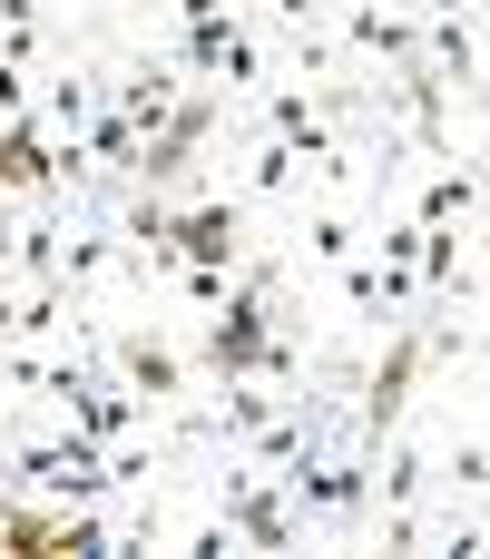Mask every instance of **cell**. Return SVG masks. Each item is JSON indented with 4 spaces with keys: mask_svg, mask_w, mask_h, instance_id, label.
<instances>
[{
    "mask_svg": "<svg viewBox=\"0 0 490 559\" xmlns=\"http://www.w3.org/2000/svg\"><path fill=\"white\" fill-rule=\"evenodd\" d=\"M167 246H177V265H216V275H236V265H246V197L167 206Z\"/></svg>",
    "mask_w": 490,
    "mask_h": 559,
    "instance_id": "1",
    "label": "cell"
},
{
    "mask_svg": "<svg viewBox=\"0 0 490 559\" xmlns=\"http://www.w3.org/2000/svg\"><path fill=\"white\" fill-rule=\"evenodd\" d=\"M246 187H255V197H304V147H285V138H255V157H246Z\"/></svg>",
    "mask_w": 490,
    "mask_h": 559,
    "instance_id": "13",
    "label": "cell"
},
{
    "mask_svg": "<svg viewBox=\"0 0 490 559\" xmlns=\"http://www.w3.org/2000/svg\"><path fill=\"white\" fill-rule=\"evenodd\" d=\"M20 108H29V69H20V59H0V118H20Z\"/></svg>",
    "mask_w": 490,
    "mask_h": 559,
    "instance_id": "17",
    "label": "cell"
},
{
    "mask_svg": "<svg viewBox=\"0 0 490 559\" xmlns=\"http://www.w3.org/2000/svg\"><path fill=\"white\" fill-rule=\"evenodd\" d=\"M452 491H462V521H471V501L490 491V452H481V432H462V442H452Z\"/></svg>",
    "mask_w": 490,
    "mask_h": 559,
    "instance_id": "16",
    "label": "cell"
},
{
    "mask_svg": "<svg viewBox=\"0 0 490 559\" xmlns=\"http://www.w3.org/2000/svg\"><path fill=\"white\" fill-rule=\"evenodd\" d=\"M422 354H432V344H422V324H393L383 364L363 373V413H354V423H363V442H383V432L403 423V403H413V383H422Z\"/></svg>",
    "mask_w": 490,
    "mask_h": 559,
    "instance_id": "4",
    "label": "cell"
},
{
    "mask_svg": "<svg viewBox=\"0 0 490 559\" xmlns=\"http://www.w3.org/2000/svg\"><path fill=\"white\" fill-rule=\"evenodd\" d=\"M108 108H118V118L138 128V147H147V138H157V128L177 118V69H167V59H138V69H128V79L108 88Z\"/></svg>",
    "mask_w": 490,
    "mask_h": 559,
    "instance_id": "7",
    "label": "cell"
},
{
    "mask_svg": "<svg viewBox=\"0 0 490 559\" xmlns=\"http://www.w3.org/2000/svg\"><path fill=\"white\" fill-rule=\"evenodd\" d=\"M422 59L471 98V88H481V29H471V10H432V20H422Z\"/></svg>",
    "mask_w": 490,
    "mask_h": 559,
    "instance_id": "8",
    "label": "cell"
},
{
    "mask_svg": "<svg viewBox=\"0 0 490 559\" xmlns=\"http://www.w3.org/2000/svg\"><path fill=\"white\" fill-rule=\"evenodd\" d=\"M0 559H49V501H0Z\"/></svg>",
    "mask_w": 490,
    "mask_h": 559,
    "instance_id": "15",
    "label": "cell"
},
{
    "mask_svg": "<svg viewBox=\"0 0 490 559\" xmlns=\"http://www.w3.org/2000/svg\"><path fill=\"white\" fill-rule=\"evenodd\" d=\"M275 403H285V393H265L255 373H226V383H216V413H206V442H255V432L275 423Z\"/></svg>",
    "mask_w": 490,
    "mask_h": 559,
    "instance_id": "10",
    "label": "cell"
},
{
    "mask_svg": "<svg viewBox=\"0 0 490 559\" xmlns=\"http://www.w3.org/2000/svg\"><path fill=\"white\" fill-rule=\"evenodd\" d=\"M88 108H98V79H79V69L39 88V128H59V138H79V128H88Z\"/></svg>",
    "mask_w": 490,
    "mask_h": 559,
    "instance_id": "14",
    "label": "cell"
},
{
    "mask_svg": "<svg viewBox=\"0 0 490 559\" xmlns=\"http://www.w3.org/2000/svg\"><path fill=\"white\" fill-rule=\"evenodd\" d=\"M10 334H20V295L0 285V344H10Z\"/></svg>",
    "mask_w": 490,
    "mask_h": 559,
    "instance_id": "18",
    "label": "cell"
},
{
    "mask_svg": "<svg viewBox=\"0 0 490 559\" xmlns=\"http://www.w3.org/2000/svg\"><path fill=\"white\" fill-rule=\"evenodd\" d=\"M216 98H226V88H196V98H177V118H167V128L138 147V167H128V177H138V187H157V197H167L177 177H196V147L216 138Z\"/></svg>",
    "mask_w": 490,
    "mask_h": 559,
    "instance_id": "3",
    "label": "cell"
},
{
    "mask_svg": "<svg viewBox=\"0 0 490 559\" xmlns=\"http://www.w3.org/2000/svg\"><path fill=\"white\" fill-rule=\"evenodd\" d=\"M471 206H481V167L471 157H432V187H422L413 226H471Z\"/></svg>",
    "mask_w": 490,
    "mask_h": 559,
    "instance_id": "11",
    "label": "cell"
},
{
    "mask_svg": "<svg viewBox=\"0 0 490 559\" xmlns=\"http://www.w3.org/2000/svg\"><path fill=\"white\" fill-rule=\"evenodd\" d=\"M334 29H344L354 59H383V69L422 59V20H413L403 0H334Z\"/></svg>",
    "mask_w": 490,
    "mask_h": 559,
    "instance_id": "6",
    "label": "cell"
},
{
    "mask_svg": "<svg viewBox=\"0 0 490 559\" xmlns=\"http://www.w3.org/2000/svg\"><path fill=\"white\" fill-rule=\"evenodd\" d=\"M216 521L246 550H295V511H285V481L275 472H216Z\"/></svg>",
    "mask_w": 490,
    "mask_h": 559,
    "instance_id": "2",
    "label": "cell"
},
{
    "mask_svg": "<svg viewBox=\"0 0 490 559\" xmlns=\"http://www.w3.org/2000/svg\"><path fill=\"white\" fill-rule=\"evenodd\" d=\"M108 373H118L138 403H177V393H187V354H177L157 324H128V334H108Z\"/></svg>",
    "mask_w": 490,
    "mask_h": 559,
    "instance_id": "5",
    "label": "cell"
},
{
    "mask_svg": "<svg viewBox=\"0 0 490 559\" xmlns=\"http://www.w3.org/2000/svg\"><path fill=\"white\" fill-rule=\"evenodd\" d=\"M0 265H20L29 285H39V275H59V226H49V216H20V226H0Z\"/></svg>",
    "mask_w": 490,
    "mask_h": 559,
    "instance_id": "12",
    "label": "cell"
},
{
    "mask_svg": "<svg viewBox=\"0 0 490 559\" xmlns=\"http://www.w3.org/2000/svg\"><path fill=\"white\" fill-rule=\"evenodd\" d=\"M216 10H226V0H177V20H216Z\"/></svg>",
    "mask_w": 490,
    "mask_h": 559,
    "instance_id": "19",
    "label": "cell"
},
{
    "mask_svg": "<svg viewBox=\"0 0 490 559\" xmlns=\"http://www.w3.org/2000/svg\"><path fill=\"white\" fill-rule=\"evenodd\" d=\"M295 236H304V265H344V255H363V216L344 206V197H314V206H295Z\"/></svg>",
    "mask_w": 490,
    "mask_h": 559,
    "instance_id": "9",
    "label": "cell"
}]
</instances>
